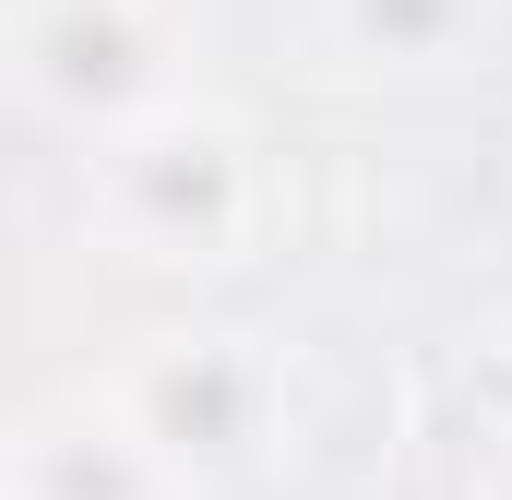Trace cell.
<instances>
[{
    "label": "cell",
    "instance_id": "cell-3",
    "mask_svg": "<svg viewBox=\"0 0 512 500\" xmlns=\"http://www.w3.org/2000/svg\"><path fill=\"white\" fill-rule=\"evenodd\" d=\"M131 417H143V441L203 489V477H227V465H251L262 429H274V405H286V381L262 358L251 334H215V322H179V334H143V358L108 370Z\"/></svg>",
    "mask_w": 512,
    "mask_h": 500
},
{
    "label": "cell",
    "instance_id": "cell-1",
    "mask_svg": "<svg viewBox=\"0 0 512 500\" xmlns=\"http://www.w3.org/2000/svg\"><path fill=\"white\" fill-rule=\"evenodd\" d=\"M84 215H96V239L120 262H155V274L239 262V239L262 227V155L215 96H179V108H155V120L96 143Z\"/></svg>",
    "mask_w": 512,
    "mask_h": 500
},
{
    "label": "cell",
    "instance_id": "cell-2",
    "mask_svg": "<svg viewBox=\"0 0 512 500\" xmlns=\"http://www.w3.org/2000/svg\"><path fill=\"white\" fill-rule=\"evenodd\" d=\"M12 84L36 120H72L108 143V131L179 108V12L167 0H24Z\"/></svg>",
    "mask_w": 512,
    "mask_h": 500
},
{
    "label": "cell",
    "instance_id": "cell-6",
    "mask_svg": "<svg viewBox=\"0 0 512 500\" xmlns=\"http://www.w3.org/2000/svg\"><path fill=\"white\" fill-rule=\"evenodd\" d=\"M501 370H512V334H501Z\"/></svg>",
    "mask_w": 512,
    "mask_h": 500
},
{
    "label": "cell",
    "instance_id": "cell-5",
    "mask_svg": "<svg viewBox=\"0 0 512 500\" xmlns=\"http://www.w3.org/2000/svg\"><path fill=\"white\" fill-rule=\"evenodd\" d=\"M477 24H489V0H322V48L358 72H441V60H465Z\"/></svg>",
    "mask_w": 512,
    "mask_h": 500
},
{
    "label": "cell",
    "instance_id": "cell-4",
    "mask_svg": "<svg viewBox=\"0 0 512 500\" xmlns=\"http://www.w3.org/2000/svg\"><path fill=\"white\" fill-rule=\"evenodd\" d=\"M0 477H12V500H191V477L143 441V417L108 381H72V393L24 405Z\"/></svg>",
    "mask_w": 512,
    "mask_h": 500
}]
</instances>
